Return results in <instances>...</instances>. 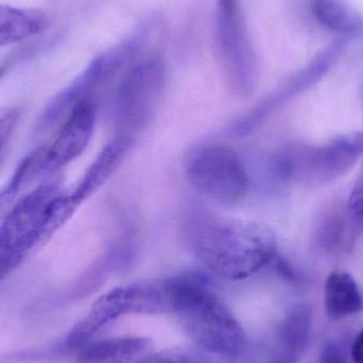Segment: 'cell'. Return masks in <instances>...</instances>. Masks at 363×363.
Returning a JSON list of instances; mask_svg holds the SVG:
<instances>
[{
	"label": "cell",
	"mask_w": 363,
	"mask_h": 363,
	"mask_svg": "<svg viewBox=\"0 0 363 363\" xmlns=\"http://www.w3.org/2000/svg\"><path fill=\"white\" fill-rule=\"evenodd\" d=\"M194 251L213 273L241 279L257 272L277 254V239L264 224L211 219L194 233Z\"/></svg>",
	"instance_id": "cell-1"
},
{
	"label": "cell",
	"mask_w": 363,
	"mask_h": 363,
	"mask_svg": "<svg viewBox=\"0 0 363 363\" xmlns=\"http://www.w3.org/2000/svg\"><path fill=\"white\" fill-rule=\"evenodd\" d=\"M166 301L190 338L211 353L238 355L245 345V334L232 311L194 277H174L166 284Z\"/></svg>",
	"instance_id": "cell-2"
},
{
	"label": "cell",
	"mask_w": 363,
	"mask_h": 363,
	"mask_svg": "<svg viewBox=\"0 0 363 363\" xmlns=\"http://www.w3.org/2000/svg\"><path fill=\"white\" fill-rule=\"evenodd\" d=\"M59 181H46L23 194L0 223V281L55 233L51 213L63 194Z\"/></svg>",
	"instance_id": "cell-3"
},
{
	"label": "cell",
	"mask_w": 363,
	"mask_h": 363,
	"mask_svg": "<svg viewBox=\"0 0 363 363\" xmlns=\"http://www.w3.org/2000/svg\"><path fill=\"white\" fill-rule=\"evenodd\" d=\"M167 305L165 294L151 286L132 285L116 288L99 298L84 319L66 337L64 347L80 350L104 325L121 315L163 313Z\"/></svg>",
	"instance_id": "cell-4"
},
{
	"label": "cell",
	"mask_w": 363,
	"mask_h": 363,
	"mask_svg": "<svg viewBox=\"0 0 363 363\" xmlns=\"http://www.w3.org/2000/svg\"><path fill=\"white\" fill-rule=\"evenodd\" d=\"M188 177L196 189L221 204L239 202L249 187L240 157L224 145H211L199 151L188 165Z\"/></svg>",
	"instance_id": "cell-5"
},
{
	"label": "cell",
	"mask_w": 363,
	"mask_h": 363,
	"mask_svg": "<svg viewBox=\"0 0 363 363\" xmlns=\"http://www.w3.org/2000/svg\"><path fill=\"white\" fill-rule=\"evenodd\" d=\"M95 125L96 108L93 98H83L77 101L48 146L34 151L43 179H50L84 152Z\"/></svg>",
	"instance_id": "cell-6"
},
{
	"label": "cell",
	"mask_w": 363,
	"mask_h": 363,
	"mask_svg": "<svg viewBox=\"0 0 363 363\" xmlns=\"http://www.w3.org/2000/svg\"><path fill=\"white\" fill-rule=\"evenodd\" d=\"M363 155V132L338 136L320 147L305 149L296 162L289 160L292 174L300 172L309 180L330 182L349 172Z\"/></svg>",
	"instance_id": "cell-7"
},
{
	"label": "cell",
	"mask_w": 363,
	"mask_h": 363,
	"mask_svg": "<svg viewBox=\"0 0 363 363\" xmlns=\"http://www.w3.org/2000/svg\"><path fill=\"white\" fill-rule=\"evenodd\" d=\"M217 36L230 77L237 86L250 89L254 53L239 10L238 0H218Z\"/></svg>",
	"instance_id": "cell-8"
},
{
	"label": "cell",
	"mask_w": 363,
	"mask_h": 363,
	"mask_svg": "<svg viewBox=\"0 0 363 363\" xmlns=\"http://www.w3.org/2000/svg\"><path fill=\"white\" fill-rule=\"evenodd\" d=\"M163 63L157 59L147 60L134 66L119 89L118 108L125 128H134L146 118L164 83Z\"/></svg>",
	"instance_id": "cell-9"
},
{
	"label": "cell",
	"mask_w": 363,
	"mask_h": 363,
	"mask_svg": "<svg viewBox=\"0 0 363 363\" xmlns=\"http://www.w3.org/2000/svg\"><path fill=\"white\" fill-rule=\"evenodd\" d=\"M153 342L142 337H123L87 343L78 350V363H151Z\"/></svg>",
	"instance_id": "cell-10"
},
{
	"label": "cell",
	"mask_w": 363,
	"mask_h": 363,
	"mask_svg": "<svg viewBox=\"0 0 363 363\" xmlns=\"http://www.w3.org/2000/svg\"><path fill=\"white\" fill-rule=\"evenodd\" d=\"M130 142L129 134H121L100 153L74 191L69 194L70 198L78 206L108 180L127 153Z\"/></svg>",
	"instance_id": "cell-11"
},
{
	"label": "cell",
	"mask_w": 363,
	"mask_h": 363,
	"mask_svg": "<svg viewBox=\"0 0 363 363\" xmlns=\"http://www.w3.org/2000/svg\"><path fill=\"white\" fill-rule=\"evenodd\" d=\"M326 313L332 319H342L363 311V296L350 273L335 271L328 275L324 291Z\"/></svg>",
	"instance_id": "cell-12"
},
{
	"label": "cell",
	"mask_w": 363,
	"mask_h": 363,
	"mask_svg": "<svg viewBox=\"0 0 363 363\" xmlns=\"http://www.w3.org/2000/svg\"><path fill=\"white\" fill-rule=\"evenodd\" d=\"M47 18L38 11L0 6V47L27 40L46 28Z\"/></svg>",
	"instance_id": "cell-13"
},
{
	"label": "cell",
	"mask_w": 363,
	"mask_h": 363,
	"mask_svg": "<svg viewBox=\"0 0 363 363\" xmlns=\"http://www.w3.org/2000/svg\"><path fill=\"white\" fill-rule=\"evenodd\" d=\"M358 228L350 211H333L326 213L318 223L315 242L325 253L345 252L354 242V235Z\"/></svg>",
	"instance_id": "cell-14"
},
{
	"label": "cell",
	"mask_w": 363,
	"mask_h": 363,
	"mask_svg": "<svg viewBox=\"0 0 363 363\" xmlns=\"http://www.w3.org/2000/svg\"><path fill=\"white\" fill-rule=\"evenodd\" d=\"M311 9L322 26L337 33L351 35L363 29L362 15L345 0H313Z\"/></svg>",
	"instance_id": "cell-15"
},
{
	"label": "cell",
	"mask_w": 363,
	"mask_h": 363,
	"mask_svg": "<svg viewBox=\"0 0 363 363\" xmlns=\"http://www.w3.org/2000/svg\"><path fill=\"white\" fill-rule=\"evenodd\" d=\"M311 313L306 305L294 307L283 324L281 339L286 349L298 355L306 349L311 336Z\"/></svg>",
	"instance_id": "cell-16"
},
{
	"label": "cell",
	"mask_w": 363,
	"mask_h": 363,
	"mask_svg": "<svg viewBox=\"0 0 363 363\" xmlns=\"http://www.w3.org/2000/svg\"><path fill=\"white\" fill-rule=\"evenodd\" d=\"M33 182L34 179L30 172L29 166L26 160H23L11 177L9 183L0 189V223L8 215L15 202L21 198V189L29 187Z\"/></svg>",
	"instance_id": "cell-17"
},
{
	"label": "cell",
	"mask_w": 363,
	"mask_h": 363,
	"mask_svg": "<svg viewBox=\"0 0 363 363\" xmlns=\"http://www.w3.org/2000/svg\"><path fill=\"white\" fill-rule=\"evenodd\" d=\"M19 116H21L19 110L13 108L0 117V157L6 151L9 143L11 142V138L18 123Z\"/></svg>",
	"instance_id": "cell-18"
},
{
	"label": "cell",
	"mask_w": 363,
	"mask_h": 363,
	"mask_svg": "<svg viewBox=\"0 0 363 363\" xmlns=\"http://www.w3.org/2000/svg\"><path fill=\"white\" fill-rule=\"evenodd\" d=\"M347 211L355 220L358 228H363V172L356 181L350 194Z\"/></svg>",
	"instance_id": "cell-19"
},
{
	"label": "cell",
	"mask_w": 363,
	"mask_h": 363,
	"mask_svg": "<svg viewBox=\"0 0 363 363\" xmlns=\"http://www.w3.org/2000/svg\"><path fill=\"white\" fill-rule=\"evenodd\" d=\"M322 363H345L342 351L335 341H328L322 351Z\"/></svg>",
	"instance_id": "cell-20"
},
{
	"label": "cell",
	"mask_w": 363,
	"mask_h": 363,
	"mask_svg": "<svg viewBox=\"0 0 363 363\" xmlns=\"http://www.w3.org/2000/svg\"><path fill=\"white\" fill-rule=\"evenodd\" d=\"M351 355L354 363H363V330L352 345Z\"/></svg>",
	"instance_id": "cell-21"
},
{
	"label": "cell",
	"mask_w": 363,
	"mask_h": 363,
	"mask_svg": "<svg viewBox=\"0 0 363 363\" xmlns=\"http://www.w3.org/2000/svg\"><path fill=\"white\" fill-rule=\"evenodd\" d=\"M151 363H198L192 362V360L187 359L184 357H160V356H155V359Z\"/></svg>",
	"instance_id": "cell-22"
},
{
	"label": "cell",
	"mask_w": 363,
	"mask_h": 363,
	"mask_svg": "<svg viewBox=\"0 0 363 363\" xmlns=\"http://www.w3.org/2000/svg\"><path fill=\"white\" fill-rule=\"evenodd\" d=\"M362 99H363V89H362Z\"/></svg>",
	"instance_id": "cell-23"
}]
</instances>
